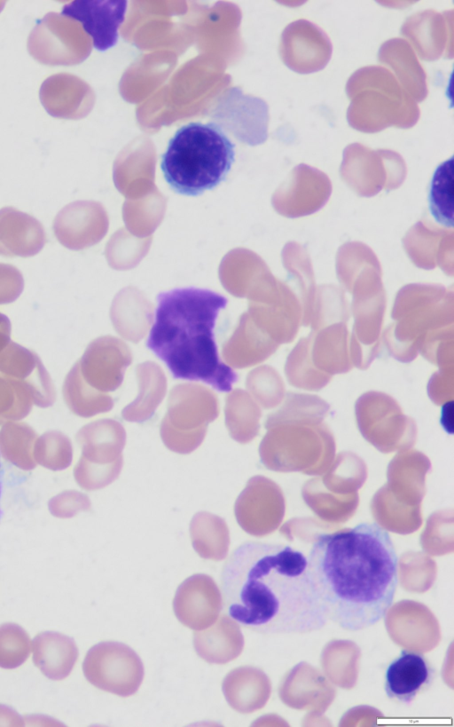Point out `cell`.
<instances>
[{
    "label": "cell",
    "instance_id": "obj_1",
    "mask_svg": "<svg viewBox=\"0 0 454 727\" xmlns=\"http://www.w3.org/2000/svg\"><path fill=\"white\" fill-rule=\"evenodd\" d=\"M308 558L310 580L328 621L359 631L384 619L398 585V557L377 523L316 537Z\"/></svg>",
    "mask_w": 454,
    "mask_h": 727
},
{
    "label": "cell",
    "instance_id": "obj_2",
    "mask_svg": "<svg viewBox=\"0 0 454 727\" xmlns=\"http://www.w3.org/2000/svg\"><path fill=\"white\" fill-rule=\"evenodd\" d=\"M221 587L231 618L257 633L306 634L328 622L307 556L289 545L244 542L226 561Z\"/></svg>",
    "mask_w": 454,
    "mask_h": 727
},
{
    "label": "cell",
    "instance_id": "obj_3",
    "mask_svg": "<svg viewBox=\"0 0 454 727\" xmlns=\"http://www.w3.org/2000/svg\"><path fill=\"white\" fill-rule=\"evenodd\" d=\"M157 306L146 347L160 359L175 379L200 381L229 392L236 372L219 357L214 329L227 298L195 287L157 295Z\"/></svg>",
    "mask_w": 454,
    "mask_h": 727
},
{
    "label": "cell",
    "instance_id": "obj_4",
    "mask_svg": "<svg viewBox=\"0 0 454 727\" xmlns=\"http://www.w3.org/2000/svg\"><path fill=\"white\" fill-rule=\"evenodd\" d=\"M235 162V145L215 122H189L169 139L160 170L178 194L198 196L222 183Z\"/></svg>",
    "mask_w": 454,
    "mask_h": 727
},
{
    "label": "cell",
    "instance_id": "obj_5",
    "mask_svg": "<svg viewBox=\"0 0 454 727\" xmlns=\"http://www.w3.org/2000/svg\"><path fill=\"white\" fill-rule=\"evenodd\" d=\"M347 94L351 104L347 119L353 128L364 132L380 131L387 126L408 128L414 123L404 112L418 119L419 109L412 98L399 86L389 71L381 67H366L352 75L347 83Z\"/></svg>",
    "mask_w": 454,
    "mask_h": 727
},
{
    "label": "cell",
    "instance_id": "obj_6",
    "mask_svg": "<svg viewBox=\"0 0 454 727\" xmlns=\"http://www.w3.org/2000/svg\"><path fill=\"white\" fill-rule=\"evenodd\" d=\"M219 413L215 395L200 385L182 384L170 391L168 411L160 424L165 446L188 454L203 441L208 423Z\"/></svg>",
    "mask_w": 454,
    "mask_h": 727
},
{
    "label": "cell",
    "instance_id": "obj_7",
    "mask_svg": "<svg viewBox=\"0 0 454 727\" xmlns=\"http://www.w3.org/2000/svg\"><path fill=\"white\" fill-rule=\"evenodd\" d=\"M82 670L97 688L121 697L137 692L144 678V666L137 652L119 642H101L87 652Z\"/></svg>",
    "mask_w": 454,
    "mask_h": 727
},
{
    "label": "cell",
    "instance_id": "obj_8",
    "mask_svg": "<svg viewBox=\"0 0 454 727\" xmlns=\"http://www.w3.org/2000/svg\"><path fill=\"white\" fill-rule=\"evenodd\" d=\"M27 51L41 64L69 66L86 58L90 42L74 20L51 12L37 20L27 38Z\"/></svg>",
    "mask_w": 454,
    "mask_h": 727
},
{
    "label": "cell",
    "instance_id": "obj_9",
    "mask_svg": "<svg viewBox=\"0 0 454 727\" xmlns=\"http://www.w3.org/2000/svg\"><path fill=\"white\" fill-rule=\"evenodd\" d=\"M333 52L328 36L317 25L307 20H295L285 28L281 36L280 53L284 63L299 74H310L323 69Z\"/></svg>",
    "mask_w": 454,
    "mask_h": 727
},
{
    "label": "cell",
    "instance_id": "obj_10",
    "mask_svg": "<svg viewBox=\"0 0 454 727\" xmlns=\"http://www.w3.org/2000/svg\"><path fill=\"white\" fill-rule=\"evenodd\" d=\"M223 607L222 596L215 581L198 573L184 580L177 588L173 609L177 620L193 630L210 627Z\"/></svg>",
    "mask_w": 454,
    "mask_h": 727
},
{
    "label": "cell",
    "instance_id": "obj_11",
    "mask_svg": "<svg viewBox=\"0 0 454 727\" xmlns=\"http://www.w3.org/2000/svg\"><path fill=\"white\" fill-rule=\"evenodd\" d=\"M127 4L123 0H78L64 5L61 14L80 21L92 38L94 48L106 51L117 43Z\"/></svg>",
    "mask_w": 454,
    "mask_h": 727
},
{
    "label": "cell",
    "instance_id": "obj_12",
    "mask_svg": "<svg viewBox=\"0 0 454 727\" xmlns=\"http://www.w3.org/2000/svg\"><path fill=\"white\" fill-rule=\"evenodd\" d=\"M434 677V669L422 654L403 650L386 668L384 690L389 699L409 705Z\"/></svg>",
    "mask_w": 454,
    "mask_h": 727
},
{
    "label": "cell",
    "instance_id": "obj_13",
    "mask_svg": "<svg viewBox=\"0 0 454 727\" xmlns=\"http://www.w3.org/2000/svg\"><path fill=\"white\" fill-rule=\"evenodd\" d=\"M45 243L42 225L33 217L13 208L0 210V254L30 257Z\"/></svg>",
    "mask_w": 454,
    "mask_h": 727
},
{
    "label": "cell",
    "instance_id": "obj_14",
    "mask_svg": "<svg viewBox=\"0 0 454 727\" xmlns=\"http://www.w3.org/2000/svg\"><path fill=\"white\" fill-rule=\"evenodd\" d=\"M33 662L49 679L59 681L69 676L78 658L74 640L64 634L45 631L32 641Z\"/></svg>",
    "mask_w": 454,
    "mask_h": 727
},
{
    "label": "cell",
    "instance_id": "obj_15",
    "mask_svg": "<svg viewBox=\"0 0 454 727\" xmlns=\"http://www.w3.org/2000/svg\"><path fill=\"white\" fill-rule=\"evenodd\" d=\"M243 645L239 626L226 615H222L214 626L193 634L195 652L211 664H225L236 659Z\"/></svg>",
    "mask_w": 454,
    "mask_h": 727
},
{
    "label": "cell",
    "instance_id": "obj_16",
    "mask_svg": "<svg viewBox=\"0 0 454 727\" xmlns=\"http://www.w3.org/2000/svg\"><path fill=\"white\" fill-rule=\"evenodd\" d=\"M41 103L56 118L75 119L84 112L86 90L75 76L59 73L47 77L39 91Z\"/></svg>",
    "mask_w": 454,
    "mask_h": 727
},
{
    "label": "cell",
    "instance_id": "obj_17",
    "mask_svg": "<svg viewBox=\"0 0 454 727\" xmlns=\"http://www.w3.org/2000/svg\"><path fill=\"white\" fill-rule=\"evenodd\" d=\"M379 60L392 67L415 102H420L427 97L425 72L406 41L394 38L382 43L379 51Z\"/></svg>",
    "mask_w": 454,
    "mask_h": 727
},
{
    "label": "cell",
    "instance_id": "obj_18",
    "mask_svg": "<svg viewBox=\"0 0 454 727\" xmlns=\"http://www.w3.org/2000/svg\"><path fill=\"white\" fill-rule=\"evenodd\" d=\"M401 33L411 40L419 57L425 60L437 59L448 40L443 17L432 10L410 16L403 22Z\"/></svg>",
    "mask_w": 454,
    "mask_h": 727
},
{
    "label": "cell",
    "instance_id": "obj_19",
    "mask_svg": "<svg viewBox=\"0 0 454 727\" xmlns=\"http://www.w3.org/2000/svg\"><path fill=\"white\" fill-rule=\"evenodd\" d=\"M234 134L240 141L257 146L268 138L269 107L262 99L244 95L234 88Z\"/></svg>",
    "mask_w": 454,
    "mask_h": 727
},
{
    "label": "cell",
    "instance_id": "obj_20",
    "mask_svg": "<svg viewBox=\"0 0 454 727\" xmlns=\"http://www.w3.org/2000/svg\"><path fill=\"white\" fill-rule=\"evenodd\" d=\"M192 547L200 557L220 561L229 551L230 535L225 521L211 513H197L190 525Z\"/></svg>",
    "mask_w": 454,
    "mask_h": 727
},
{
    "label": "cell",
    "instance_id": "obj_21",
    "mask_svg": "<svg viewBox=\"0 0 454 727\" xmlns=\"http://www.w3.org/2000/svg\"><path fill=\"white\" fill-rule=\"evenodd\" d=\"M262 674L250 667H240L229 672L222 689L228 704L240 713H250L262 702Z\"/></svg>",
    "mask_w": 454,
    "mask_h": 727
},
{
    "label": "cell",
    "instance_id": "obj_22",
    "mask_svg": "<svg viewBox=\"0 0 454 727\" xmlns=\"http://www.w3.org/2000/svg\"><path fill=\"white\" fill-rule=\"evenodd\" d=\"M453 155L440 163L431 178L429 211L441 225L453 227Z\"/></svg>",
    "mask_w": 454,
    "mask_h": 727
},
{
    "label": "cell",
    "instance_id": "obj_23",
    "mask_svg": "<svg viewBox=\"0 0 454 727\" xmlns=\"http://www.w3.org/2000/svg\"><path fill=\"white\" fill-rule=\"evenodd\" d=\"M32 648L27 631L16 623L0 625V668L14 669L28 658Z\"/></svg>",
    "mask_w": 454,
    "mask_h": 727
},
{
    "label": "cell",
    "instance_id": "obj_24",
    "mask_svg": "<svg viewBox=\"0 0 454 727\" xmlns=\"http://www.w3.org/2000/svg\"><path fill=\"white\" fill-rule=\"evenodd\" d=\"M4 466H3V463H2V461H1V456H0V519H1L2 516H3V514H4V511H3L2 507H1V499H2L3 489H4Z\"/></svg>",
    "mask_w": 454,
    "mask_h": 727
}]
</instances>
